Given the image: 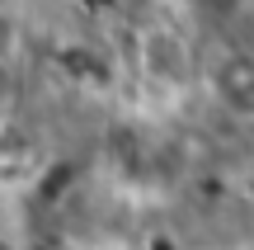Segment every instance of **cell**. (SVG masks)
<instances>
[{
    "label": "cell",
    "mask_w": 254,
    "mask_h": 250,
    "mask_svg": "<svg viewBox=\"0 0 254 250\" xmlns=\"http://www.w3.org/2000/svg\"><path fill=\"white\" fill-rule=\"evenodd\" d=\"M146 71L170 81V85H179L184 76H189V52H184V43L174 33H151L146 38Z\"/></svg>",
    "instance_id": "6da1fadb"
}]
</instances>
